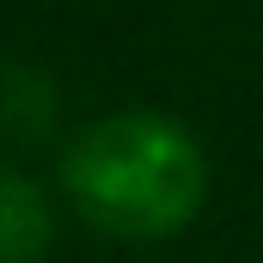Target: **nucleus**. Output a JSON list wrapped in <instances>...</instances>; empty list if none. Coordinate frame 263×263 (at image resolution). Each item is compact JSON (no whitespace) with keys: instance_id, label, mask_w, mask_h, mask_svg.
<instances>
[{"instance_id":"obj_2","label":"nucleus","mask_w":263,"mask_h":263,"mask_svg":"<svg viewBox=\"0 0 263 263\" xmlns=\"http://www.w3.org/2000/svg\"><path fill=\"white\" fill-rule=\"evenodd\" d=\"M62 135V86L55 73L25 55H0V141L43 147Z\"/></svg>"},{"instance_id":"obj_1","label":"nucleus","mask_w":263,"mask_h":263,"mask_svg":"<svg viewBox=\"0 0 263 263\" xmlns=\"http://www.w3.org/2000/svg\"><path fill=\"white\" fill-rule=\"evenodd\" d=\"M62 196L110 239H172L208 202V153L165 110H110L67 141Z\"/></svg>"},{"instance_id":"obj_3","label":"nucleus","mask_w":263,"mask_h":263,"mask_svg":"<svg viewBox=\"0 0 263 263\" xmlns=\"http://www.w3.org/2000/svg\"><path fill=\"white\" fill-rule=\"evenodd\" d=\"M55 245V202L31 172L0 165V263H43Z\"/></svg>"}]
</instances>
